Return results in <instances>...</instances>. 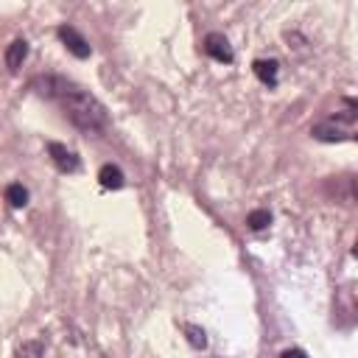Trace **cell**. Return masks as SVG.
Returning a JSON list of instances; mask_svg holds the SVG:
<instances>
[{
    "instance_id": "12",
    "label": "cell",
    "mask_w": 358,
    "mask_h": 358,
    "mask_svg": "<svg viewBox=\"0 0 358 358\" xmlns=\"http://www.w3.org/2000/svg\"><path fill=\"white\" fill-rule=\"evenodd\" d=\"M42 341H23L17 347V358H42Z\"/></svg>"
},
{
    "instance_id": "7",
    "label": "cell",
    "mask_w": 358,
    "mask_h": 358,
    "mask_svg": "<svg viewBox=\"0 0 358 358\" xmlns=\"http://www.w3.org/2000/svg\"><path fill=\"white\" fill-rule=\"evenodd\" d=\"M26 56H29V42H26V40H15V42L6 48V68H9L12 73H17V70L23 68V62H26Z\"/></svg>"
},
{
    "instance_id": "2",
    "label": "cell",
    "mask_w": 358,
    "mask_h": 358,
    "mask_svg": "<svg viewBox=\"0 0 358 358\" xmlns=\"http://www.w3.org/2000/svg\"><path fill=\"white\" fill-rule=\"evenodd\" d=\"M56 34H59V40L65 42V48H68L76 59H87V56H90V51H93V48H90V42H87V40H84L73 26H59V29H56Z\"/></svg>"
},
{
    "instance_id": "6",
    "label": "cell",
    "mask_w": 358,
    "mask_h": 358,
    "mask_svg": "<svg viewBox=\"0 0 358 358\" xmlns=\"http://www.w3.org/2000/svg\"><path fill=\"white\" fill-rule=\"evenodd\" d=\"M252 70H255V76H258L266 87H277L280 65H277L274 59H255V62H252Z\"/></svg>"
},
{
    "instance_id": "11",
    "label": "cell",
    "mask_w": 358,
    "mask_h": 358,
    "mask_svg": "<svg viewBox=\"0 0 358 358\" xmlns=\"http://www.w3.org/2000/svg\"><path fill=\"white\" fill-rule=\"evenodd\" d=\"M182 330H185L191 347H196V350H205V347H208V333H205L199 325H185Z\"/></svg>"
},
{
    "instance_id": "10",
    "label": "cell",
    "mask_w": 358,
    "mask_h": 358,
    "mask_svg": "<svg viewBox=\"0 0 358 358\" xmlns=\"http://www.w3.org/2000/svg\"><path fill=\"white\" fill-rule=\"evenodd\" d=\"M269 224H272V213H269V210H252V213L247 216V227L255 230V233L266 230Z\"/></svg>"
},
{
    "instance_id": "4",
    "label": "cell",
    "mask_w": 358,
    "mask_h": 358,
    "mask_svg": "<svg viewBox=\"0 0 358 358\" xmlns=\"http://www.w3.org/2000/svg\"><path fill=\"white\" fill-rule=\"evenodd\" d=\"M48 154H51L54 165H56L62 173H73V171H79V157H76L68 146H62V143H48Z\"/></svg>"
},
{
    "instance_id": "8",
    "label": "cell",
    "mask_w": 358,
    "mask_h": 358,
    "mask_svg": "<svg viewBox=\"0 0 358 358\" xmlns=\"http://www.w3.org/2000/svg\"><path fill=\"white\" fill-rule=\"evenodd\" d=\"M316 140H322V143H336V140H347L350 134L347 132H341V129H336L333 123H319V126H313V132H311Z\"/></svg>"
},
{
    "instance_id": "3",
    "label": "cell",
    "mask_w": 358,
    "mask_h": 358,
    "mask_svg": "<svg viewBox=\"0 0 358 358\" xmlns=\"http://www.w3.org/2000/svg\"><path fill=\"white\" fill-rule=\"evenodd\" d=\"M205 54L213 56L216 62H224V65H233V59H235V54L230 48V40L224 34H219V31L205 37Z\"/></svg>"
},
{
    "instance_id": "13",
    "label": "cell",
    "mask_w": 358,
    "mask_h": 358,
    "mask_svg": "<svg viewBox=\"0 0 358 358\" xmlns=\"http://www.w3.org/2000/svg\"><path fill=\"white\" fill-rule=\"evenodd\" d=\"M280 358H308V355H305L302 350H297V347H291V350H286V352H283Z\"/></svg>"
},
{
    "instance_id": "5",
    "label": "cell",
    "mask_w": 358,
    "mask_h": 358,
    "mask_svg": "<svg viewBox=\"0 0 358 358\" xmlns=\"http://www.w3.org/2000/svg\"><path fill=\"white\" fill-rule=\"evenodd\" d=\"M98 182H101V188H107V191H120V188L126 185V176H123V171H120L118 165L107 162V165H101V171H98Z\"/></svg>"
},
{
    "instance_id": "1",
    "label": "cell",
    "mask_w": 358,
    "mask_h": 358,
    "mask_svg": "<svg viewBox=\"0 0 358 358\" xmlns=\"http://www.w3.org/2000/svg\"><path fill=\"white\" fill-rule=\"evenodd\" d=\"M31 90H37L42 98L56 101L65 109V115L70 118V123L79 126L81 132L95 134V132H104L107 123H109V115H107L104 104L95 95L84 93L81 87H76L73 81H68L62 76H37L31 81Z\"/></svg>"
},
{
    "instance_id": "9",
    "label": "cell",
    "mask_w": 358,
    "mask_h": 358,
    "mask_svg": "<svg viewBox=\"0 0 358 358\" xmlns=\"http://www.w3.org/2000/svg\"><path fill=\"white\" fill-rule=\"evenodd\" d=\"M6 202H9L12 208H26V205H29V188H23L20 182L9 185V188H6Z\"/></svg>"
}]
</instances>
